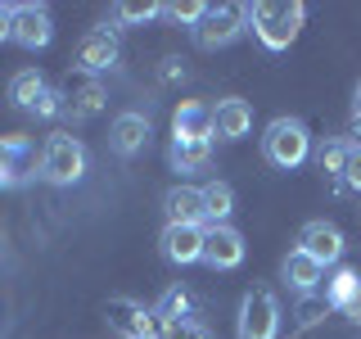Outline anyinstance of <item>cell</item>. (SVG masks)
<instances>
[{
	"label": "cell",
	"mask_w": 361,
	"mask_h": 339,
	"mask_svg": "<svg viewBox=\"0 0 361 339\" xmlns=\"http://www.w3.org/2000/svg\"><path fill=\"white\" fill-rule=\"evenodd\" d=\"M208 9L212 5H199V0H176V5H163V14L172 18V23H190V28H199Z\"/></svg>",
	"instance_id": "cell-24"
},
{
	"label": "cell",
	"mask_w": 361,
	"mask_h": 339,
	"mask_svg": "<svg viewBox=\"0 0 361 339\" xmlns=\"http://www.w3.org/2000/svg\"><path fill=\"white\" fill-rule=\"evenodd\" d=\"M312 150V141H307V127L302 122H293V118H276L267 127L262 136V154H267V163H276V167H298L302 158H307Z\"/></svg>",
	"instance_id": "cell-3"
},
{
	"label": "cell",
	"mask_w": 361,
	"mask_h": 339,
	"mask_svg": "<svg viewBox=\"0 0 361 339\" xmlns=\"http://www.w3.org/2000/svg\"><path fill=\"white\" fill-rule=\"evenodd\" d=\"M163 339H212V335L203 331V326H195V321H185V326H172V331H167Z\"/></svg>",
	"instance_id": "cell-27"
},
{
	"label": "cell",
	"mask_w": 361,
	"mask_h": 339,
	"mask_svg": "<svg viewBox=\"0 0 361 339\" xmlns=\"http://www.w3.org/2000/svg\"><path fill=\"white\" fill-rule=\"evenodd\" d=\"M348 154H353V145H343V141H330L321 150V172H330V177H343V167H348Z\"/></svg>",
	"instance_id": "cell-25"
},
{
	"label": "cell",
	"mask_w": 361,
	"mask_h": 339,
	"mask_svg": "<svg viewBox=\"0 0 361 339\" xmlns=\"http://www.w3.org/2000/svg\"><path fill=\"white\" fill-rule=\"evenodd\" d=\"M86 172V150H82V141L77 136H50L45 141V150H41V177L50 181V186H73V181H82Z\"/></svg>",
	"instance_id": "cell-2"
},
{
	"label": "cell",
	"mask_w": 361,
	"mask_h": 339,
	"mask_svg": "<svg viewBox=\"0 0 361 339\" xmlns=\"http://www.w3.org/2000/svg\"><path fill=\"white\" fill-rule=\"evenodd\" d=\"M357 290H361V276L353 267H338L330 280H325V308H334V312H348V303L357 299Z\"/></svg>",
	"instance_id": "cell-21"
},
{
	"label": "cell",
	"mask_w": 361,
	"mask_h": 339,
	"mask_svg": "<svg viewBox=\"0 0 361 339\" xmlns=\"http://www.w3.org/2000/svg\"><path fill=\"white\" fill-rule=\"evenodd\" d=\"M302 14L307 9L298 0H257V5H248V23H253L257 41L267 50H289L298 28H302Z\"/></svg>",
	"instance_id": "cell-1"
},
{
	"label": "cell",
	"mask_w": 361,
	"mask_h": 339,
	"mask_svg": "<svg viewBox=\"0 0 361 339\" xmlns=\"http://www.w3.org/2000/svg\"><path fill=\"white\" fill-rule=\"evenodd\" d=\"M212 158V141H172V167L176 172H199Z\"/></svg>",
	"instance_id": "cell-22"
},
{
	"label": "cell",
	"mask_w": 361,
	"mask_h": 339,
	"mask_svg": "<svg viewBox=\"0 0 361 339\" xmlns=\"http://www.w3.org/2000/svg\"><path fill=\"white\" fill-rule=\"evenodd\" d=\"M203 235L208 226H167L163 231V258L176 267H190V263H203Z\"/></svg>",
	"instance_id": "cell-10"
},
{
	"label": "cell",
	"mask_w": 361,
	"mask_h": 339,
	"mask_svg": "<svg viewBox=\"0 0 361 339\" xmlns=\"http://www.w3.org/2000/svg\"><path fill=\"white\" fill-rule=\"evenodd\" d=\"M172 131L176 141H212V109L203 100H185L172 113Z\"/></svg>",
	"instance_id": "cell-15"
},
{
	"label": "cell",
	"mask_w": 361,
	"mask_h": 339,
	"mask_svg": "<svg viewBox=\"0 0 361 339\" xmlns=\"http://www.w3.org/2000/svg\"><path fill=\"white\" fill-rule=\"evenodd\" d=\"M244 23H248V5H217V9L203 14L195 37H199L203 50H221V45H231L244 32Z\"/></svg>",
	"instance_id": "cell-5"
},
{
	"label": "cell",
	"mask_w": 361,
	"mask_h": 339,
	"mask_svg": "<svg viewBox=\"0 0 361 339\" xmlns=\"http://www.w3.org/2000/svg\"><path fill=\"white\" fill-rule=\"evenodd\" d=\"M353 150H361V118H353Z\"/></svg>",
	"instance_id": "cell-31"
},
{
	"label": "cell",
	"mask_w": 361,
	"mask_h": 339,
	"mask_svg": "<svg viewBox=\"0 0 361 339\" xmlns=\"http://www.w3.org/2000/svg\"><path fill=\"white\" fill-rule=\"evenodd\" d=\"M41 172V154L27 136H5L0 141V186H23Z\"/></svg>",
	"instance_id": "cell-6"
},
{
	"label": "cell",
	"mask_w": 361,
	"mask_h": 339,
	"mask_svg": "<svg viewBox=\"0 0 361 339\" xmlns=\"http://www.w3.org/2000/svg\"><path fill=\"white\" fill-rule=\"evenodd\" d=\"M154 321H163L167 331H172V326H185V321H190V294L167 290V294H163V303L154 308Z\"/></svg>",
	"instance_id": "cell-23"
},
{
	"label": "cell",
	"mask_w": 361,
	"mask_h": 339,
	"mask_svg": "<svg viewBox=\"0 0 361 339\" xmlns=\"http://www.w3.org/2000/svg\"><path fill=\"white\" fill-rule=\"evenodd\" d=\"M118 64V37H113L109 28H95V32H86L82 45H77V68L82 73H104V68Z\"/></svg>",
	"instance_id": "cell-11"
},
{
	"label": "cell",
	"mask_w": 361,
	"mask_h": 339,
	"mask_svg": "<svg viewBox=\"0 0 361 339\" xmlns=\"http://www.w3.org/2000/svg\"><path fill=\"white\" fill-rule=\"evenodd\" d=\"M54 28H50V14H45V5H14V41L23 50H41V45H50Z\"/></svg>",
	"instance_id": "cell-12"
},
{
	"label": "cell",
	"mask_w": 361,
	"mask_h": 339,
	"mask_svg": "<svg viewBox=\"0 0 361 339\" xmlns=\"http://www.w3.org/2000/svg\"><path fill=\"white\" fill-rule=\"evenodd\" d=\"M149 118L145 113H118L113 118V131H109V141H113V150H118L122 158H131V154H140L145 145H149Z\"/></svg>",
	"instance_id": "cell-14"
},
{
	"label": "cell",
	"mask_w": 361,
	"mask_h": 339,
	"mask_svg": "<svg viewBox=\"0 0 361 339\" xmlns=\"http://www.w3.org/2000/svg\"><path fill=\"white\" fill-rule=\"evenodd\" d=\"M280 335V303L271 290H253L240 303V339H276Z\"/></svg>",
	"instance_id": "cell-4"
},
{
	"label": "cell",
	"mask_w": 361,
	"mask_h": 339,
	"mask_svg": "<svg viewBox=\"0 0 361 339\" xmlns=\"http://www.w3.org/2000/svg\"><path fill=\"white\" fill-rule=\"evenodd\" d=\"M45 77L37 73V68H23V73H14V82H9V100H14L18 109H32L37 113V105L45 100Z\"/></svg>",
	"instance_id": "cell-20"
},
{
	"label": "cell",
	"mask_w": 361,
	"mask_h": 339,
	"mask_svg": "<svg viewBox=\"0 0 361 339\" xmlns=\"http://www.w3.org/2000/svg\"><path fill=\"white\" fill-rule=\"evenodd\" d=\"M203 263L217 267V271H231L244 263V235L235 231L231 222L226 226H208V235H203Z\"/></svg>",
	"instance_id": "cell-7"
},
{
	"label": "cell",
	"mask_w": 361,
	"mask_h": 339,
	"mask_svg": "<svg viewBox=\"0 0 361 339\" xmlns=\"http://www.w3.org/2000/svg\"><path fill=\"white\" fill-rule=\"evenodd\" d=\"M63 100H68L73 113H95L99 105H104V86H99L90 73H77V77L63 82Z\"/></svg>",
	"instance_id": "cell-17"
},
{
	"label": "cell",
	"mask_w": 361,
	"mask_h": 339,
	"mask_svg": "<svg viewBox=\"0 0 361 339\" xmlns=\"http://www.w3.org/2000/svg\"><path fill=\"white\" fill-rule=\"evenodd\" d=\"M167 226H203V190L195 186H172L163 195Z\"/></svg>",
	"instance_id": "cell-13"
},
{
	"label": "cell",
	"mask_w": 361,
	"mask_h": 339,
	"mask_svg": "<svg viewBox=\"0 0 361 339\" xmlns=\"http://www.w3.org/2000/svg\"><path fill=\"white\" fill-rule=\"evenodd\" d=\"M145 339H163V335H145Z\"/></svg>",
	"instance_id": "cell-33"
},
{
	"label": "cell",
	"mask_w": 361,
	"mask_h": 339,
	"mask_svg": "<svg viewBox=\"0 0 361 339\" xmlns=\"http://www.w3.org/2000/svg\"><path fill=\"white\" fill-rule=\"evenodd\" d=\"M104 316H109V326L118 331L122 339H145V335H154V312H145V303H135V299H109L104 303Z\"/></svg>",
	"instance_id": "cell-9"
},
{
	"label": "cell",
	"mask_w": 361,
	"mask_h": 339,
	"mask_svg": "<svg viewBox=\"0 0 361 339\" xmlns=\"http://www.w3.org/2000/svg\"><path fill=\"white\" fill-rule=\"evenodd\" d=\"M113 14H118L122 23H149L154 14H163V5H154V0H145V5H135V0H122Z\"/></svg>",
	"instance_id": "cell-26"
},
{
	"label": "cell",
	"mask_w": 361,
	"mask_h": 339,
	"mask_svg": "<svg viewBox=\"0 0 361 339\" xmlns=\"http://www.w3.org/2000/svg\"><path fill=\"white\" fill-rule=\"evenodd\" d=\"M343 181H348V186H353V190H361V150H353V154H348Z\"/></svg>",
	"instance_id": "cell-28"
},
{
	"label": "cell",
	"mask_w": 361,
	"mask_h": 339,
	"mask_svg": "<svg viewBox=\"0 0 361 339\" xmlns=\"http://www.w3.org/2000/svg\"><path fill=\"white\" fill-rule=\"evenodd\" d=\"M0 41H14V5H0Z\"/></svg>",
	"instance_id": "cell-29"
},
{
	"label": "cell",
	"mask_w": 361,
	"mask_h": 339,
	"mask_svg": "<svg viewBox=\"0 0 361 339\" xmlns=\"http://www.w3.org/2000/svg\"><path fill=\"white\" fill-rule=\"evenodd\" d=\"M321 276H325V267L316 263V258H307L302 249H293V254L285 258V280H289L298 294H312L316 285H321Z\"/></svg>",
	"instance_id": "cell-18"
},
{
	"label": "cell",
	"mask_w": 361,
	"mask_h": 339,
	"mask_svg": "<svg viewBox=\"0 0 361 339\" xmlns=\"http://www.w3.org/2000/svg\"><path fill=\"white\" fill-rule=\"evenodd\" d=\"M298 249L307 258H316L321 267H334L338 258H343V231H338L334 222H307L298 235Z\"/></svg>",
	"instance_id": "cell-8"
},
{
	"label": "cell",
	"mask_w": 361,
	"mask_h": 339,
	"mask_svg": "<svg viewBox=\"0 0 361 339\" xmlns=\"http://www.w3.org/2000/svg\"><path fill=\"white\" fill-rule=\"evenodd\" d=\"M231 213H235V190L226 186V181H208V186H203V222L226 226Z\"/></svg>",
	"instance_id": "cell-19"
},
{
	"label": "cell",
	"mask_w": 361,
	"mask_h": 339,
	"mask_svg": "<svg viewBox=\"0 0 361 339\" xmlns=\"http://www.w3.org/2000/svg\"><path fill=\"white\" fill-rule=\"evenodd\" d=\"M248 127H253V109L244 100H221L212 109V136L217 141H240V136H248Z\"/></svg>",
	"instance_id": "cell-16"
},
{
	"label": "cell",
	"mask_w": 361,
	"mask_h": 339,
	"mask_svg": "<svg viewBox=\"0 0 361 339\" xmlns=\"http://www.w3.org/2000/svg\"><path fill=\"white\" fill-rule=\"evenodd\" d=\"M353 105H357V118H361V86H357V100H353Z\"/></svg>",
	"instance_id": "cell-32"
},
{
	"label": "cell",
	"mask_w": 361,
	"mask_h": 339,
	"mask_svg": "<svg viewBox=\"0 0 361 339\" xmlns=\"http://www.w3.org/2000/svg\"><path fill=\"white\" fill-rule=\"evenodd\" d=\"M343 316H353V321L361 326V290H357V299H353V303H348V312H343Z\"/></svg>",
	"instance_id": "cell-30"
}]
</instances>
